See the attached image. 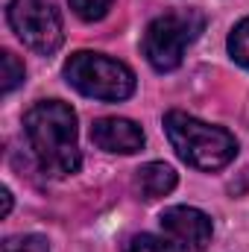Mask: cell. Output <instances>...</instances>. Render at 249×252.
<instances>
[{
	"label": "cell",
	"instance_id": "6da1fadb",
	"mask_svg": "<svg viewBox=\"0 0 249 252\" xmlns=\"http://www.w3.org/2000/svg\"><path fill=\"white\" fill-rule=\"evenodd\" d=\"M24 135L41 173L64 179L82 167V153L76 141V112L67 103L38 100L24 115Z\"/></svg>",
	"mask_w": 249,
	"mask_h": 252
},
{
	"label": "cell",
	"instance_id": "7a4b0ae2",
	"mask_svg": "<svg viewBox=\"0 0 249 252\" xmlns=\"http://www.w3.org/2000/svg\"><path fill=\"white\" fill-rule=\"evenodd\" d=\"M164 132L176 156L196 170H223L238 156V141L229 129L211 126L185 112H167Z\"/></svg>",
	"mask_w": 249,
	"mask_h": 252
},
{
	"label": "cell",
	"instance_id": "3957f363",
	"mask_svg": "<svg viewBox=\"0 0 249 252\" xmlns=\"http://www.w3.org/2000/svg\"><path fill=\"white\" fill-rule=\"evenodd\" d=\"M202 30H205V15L199 9H170L158 15L156 21H150L144 32L141 41L144 59L158 73L176 70L185 59V50L199 38Z\"/></svg>",
	"mask_w": 249,
	"mask_h": 252
},
{
	"label": "cell",
	"instance_id": "277c9868",
	"mask_svg": "<svg viewBox=\"0 0 249 252\" xmlns=\"http://www.w3.org/2000/svg\"><path fill=\"white\" fill-rule=\"evenodd\" d=\"M64 79L91 100L121 103L135 94V73L124 62L91 50H79L64 62Z\"/></svg>",
	"mask_w": 249,
	"mask_h": 252
},
{
	"label": "cell",
	"instance_id": "5b68a950",
	"mask_svg": "<svg viewBox=\"0 0 249 252\" xmlns=\"http://www.w3.org/2000/svg\"><path fill=\"white\" fill-rule=\"evenodd\" d=\"M6 21L12 32L38 56H53L64 41L62 18L47 0H9Z\"/></svg>",
	"mask_w": 249,
	"mask_h": 252
},
{
	"label": "cell",
	"instance_id": "8992f818",
	"mask_svg": "<svg viewBox=\"0 0 249 252\" xmlns=\"http://www.w3.org/2000/svg\"><path fill=\"white\" fill-rule=\"evenodd\" d=\"M161 232L164 238L182 252H199L211 244V217L193 205H173L161 214Z\"/></svg>",
	"mask_w": 249,
	"mask_h": 252
},
{
	"label": "cell",
	"instance_id": "52a82bcc",
	"mask_svg": "<svg viewBox=\"0 0 249 252\" xmlns=\"http://www.w3.org/2000/svg\"><path fill=\"white\" fill-rule=\"evenodd\" d=\"M91 144L103 153L132 156L144 147V129L129 118H100L91 124Z\"/></svg>",
	"mask_w": 249,
	"mask_h": 252
},
{
	"label": "cell",
	"instance_id": "ba28073f",
	"mask_svg": "<svg viewBox=\"0 0 249 252\" xmlns=\"http://www.w3.org/2000/svg\"><path fill=\"white\" fill-rule=\"evenodd\" d=\"M138 188L144 193V199H161V196H167L170 190L176 188V182H179V176H176V170L170 167V164H164V161H150V164H144L141 170H138Z\"/></svg>",
	"mask_w": 249,
	"mask_h": 252
},
{
	"label": "cell",
	"instance_id": "9c48e42d",
	"mask_svg": "<svg viewBox=\"0 0 249 252\" xmlns=\"http://www.w3.org/2000/svg\"><path fill=\"white\" fill-rule=\"evenodd\" d=\"M0 67H3V73H0V79H3V82H0V91H3V94H12V91L24 82V73H27V70H24V62H21L15 53L3 50V53H0Z\"/></svg>",
	"mask_w": 249,
	"mask_h": 252
},
{
	"label": "cell",
	"instance_id": "30bf717a",
	"mask_svg": "<svg viewBox=\"0 0 249 252\" xmlns=\"http://www.w3.org/2000/svg\"><path fill=\"white\" fill-rule=\"evenodd\" d=\"M229 53L241 67H249V18H244L229 32Z\"/></svg>",
	"mask_w": 249,
	"mask_h": 252
},
{
	"label": "cell",
	"instance_id": "8fae6325",
	"mask_svg": "<svg viewBox=\"0 0 249 252\" xmlns=\"http://www.w3.org/2000/svg\"><path fill=\"white\" fill-rule=\"evenodd\" d=\"M70 3V9H73V15L76 18H82V21H100V18H106V12L112 9V3L115 0H67Z\"/></svg>",
	"mask_w": 249,
	"mask_h": 252
},
{
	"label": "cell",
	"instance_id": "7c38bea8",
	"mask_svg": "<svg viewBox=\"0 0 249 252\" xmlns=\"http://www.w3.org/2000/svg\"><path fill=\"white\" fill-rule=\"evenodd\" d=\"M124 252H176L173 250V244L167 241V238H156V235H135L129 244H126Z\"/></svg>",
	"mask_w": 249,
	"mask_h": 252
},
{
	"label": "cell",
	"instance_id": "4fadbf2b",
	"mask_svg": "<svg viewBox=\"0 0 249 252\" xmlns=\"http://www.w3.org/2000/svg\"><path fill=\"white\" fill-rule=\"evenodd\" d=\"M3 252H50V247L41 235H15V238H6Z\"/></svg>",
	"mask_w": 249,
	"mask_h": 252
},
{
	"label": "cell",
	"instance_id": "5bb4252c",
	"mask_svg": "<svg viewBox=\"0 0 249 252\" xmlns=\"http://www.w3.org/2000/svg\"><path fill=\"white\" fill-rule=\"evenodd\" d=\"M9 211H12V190L3 188V217H9Z\"/></svg>",
	"mask_w": 249,
	"mask_h": 252
},
{
	"label": "cell",
	"instance_id": "9a60e30c",
	"mask_svg": "<svg viewBox=\"0 0 249 252\" xmlns=\"http://www.w3.org/2000/svg\"><path fill=\"white\" fill-rule=\"evenodd\" d=\"M244 179H247V185H244V188H249V167L244 170ZM244 188H241V190H244Z\"/></svg>",
	"mask_w": 249,
	"mask_h": 252
}]
</instances>
